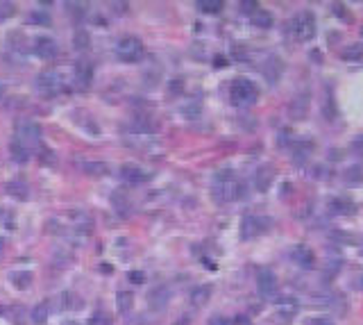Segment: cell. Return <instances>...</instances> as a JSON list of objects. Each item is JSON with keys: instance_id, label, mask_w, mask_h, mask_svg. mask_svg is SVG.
<instances>
[{"instance_id": "1", "label": "cell", "mask_w": 363, "mask_h": 325, "mask_svg": "<svg viewBox=\"0 0 363 325\" xmlns=\"http://www.w3.org/2000/svg\"><path fill=\"white\" fill-rule=\"evenodd\" d=\"M245 196V187L240 180L234 178L231 171H220L213 178V198L216 202H231V200H240Z\"/></svg>"}, {"instance_id": "2", "label": "cell", "mask_w": 363, "mask_h": 325, "mask_svg": "<svg viewBox=\"0 0 363 325\" xmlns=\"http://www.w3.org/2000/svg\"><path fill=\"white\" fill-rule=\"evenodd\" d=\"M229 98H231V105L236 107H250L257 102L259 98V89L252 80L248 78H236L229 87Z\"/></svg>"}, {"instance_id": "3", "label": "cell", "mask_w": 363, "mask_h": 325, "mask_svg": "<svg viewBox=\"0 0 363 325\" xmlns=\"http://www.w3.org/2000/svg\"><path fill=\"white\" fill-rule=\"evenodd\" d=\"M41 125L36 121H18L16 128H14V141L23 143L25 148H36L41 141Z\"/></svg>"}, {"instance_id": "4", "label": "cell", "mask_w": 363, "mask_h": 325, "mask_svg": "<svg viewBox=\"0 0 363 325\" xmlns=\"http://www.w3.org/2000/svg\"><path fill=\"white\" fill-rule=\"evenodd\" d=\"M34 84H36L41 96H48V98L62 93L64 87H66V84H64V75L54 69H48V71H43V73H39Z\"/></svg>"}, {"instance_id": "5", "label": "cell", "mask_w": 363, "mask_h": 325, "mask_svg": "<svg viewBox=\"0 0 363 325\" xmlns=\"http://www.w3.org/2000/svg\"><path fill=\"white\" fill-rule=\"evenodd\" d=\"M116 55L120 62H127V64H134V62L143 60L145 48L141 43V39L136 37H123L116 46Z\"/></svg>"}, {"instance_id": "6", "label": "cell", "mask_w": 363, "mask_h": 325, "mask_svg": "<svg viewBox=\"0 0 363 325\" xmlns=\"http://www.w3.org/2000/svg\"><path fill=\"white\" fill-rule=\"evenodd\" d=\"M290 28H293L295 39H299V41H311V39L316 37V30H318L316 16H313L311 12H302V14H297L293 19Z\"/></svg>"}, {"instance_id": "7", "label": "cell", "mask_w": 363, "mask_h": 325, "mask_svg": "<svg viewBox=\"0 0 363 325\" xmlns=\"http://www.w3.org/2000/svg\"><path fill=\"white\" fill-rule=\"evenodd\" d=\"M257 287L261 298H275L279 291V280L270 268H259L257 273Z\"/></svg>"}, {"instance_id": "8", "label": "cell", "mask_w": 363, "mask_h": 325, "mask_svg": "<svg viewBox=\"0 0 363 325\" xmlns=\"http://www.w3.org/2000/svg\"><path fill=\"white\" fill-rule=\"evenodd\" d=\"M270 225V221L268 219H261V216H245L243 221H240V237L243 239H254L259 237L261 232H266V228Z\"/></svg>"}, {"instance_id": "9", "label": "cell", "mask_w": 363, "mask_h": 325, "mask_svg": "<svg viewBox=\"0 0 363 325\" xmlns=\"http://www.w3.org/2000/svg\"><path fill=\"white\" fill-rule=\"evenodd\" d=\"M170 300V289L168 287H154L152 291L148 293V305L152 311H163Z\"/></svg>"}, {"instance_id": "10", "label": "cell", "mask_w": 363, "mask_h": 325, "mask_svg": "<svg viewBox=\"0 0 363 325\" xmlns=\"http://www.w3.org/2000/svg\"><path fill=\"white\" fill-rule=\"evenodd\" d=\"M59 48L57 43H54V39L50 37H36L34 41V55L41 57V60H52V57H57Z\"/></svg>"}, {"instance_id": "11", "label": "cell", "mask_w": 363, "mask_h": 325, "mask_svg": "<svg viewBox=\"0 0 363 325\" xmlns=\"http://www.w3.org/2000/svg\"><path fill=\"white\" fill-rule=\"evenodd\" d=\"M277 311H279L281 318L290 320L299 311V300L295 296H281L279 300H277Z\"/></svg>"}, {"instance_id": "12", "label": "cell", "mask_w": 363, "mask_h": 325, "mask_svg": "<svg viewBox=\"0 0 363 325\" xmlns=\"http://www.w3.org/2000/svg\"><path fill=\"white\" fill-rule=\"evenodd\" d=\"M309 102H311V98H309V93L304 91L302 96H295L293 100H290V107H288V114L293 121L297 119H304V116L309 114Z\"/></svg>"}, {"instance_id": "13", "label": "cell", "mask_w": 363, "mask_h": 325, "mask_svg": "<svg viewBox=\"0 0 363 325\" xmlns=\"http://www.w3.org/2000/svg\"><path fill=\"white\" fill-rule=\"evenodd\" d=\"M75 84L80 89H86L91 84V80H93V66L89 64V62H77L75 64Z\"/></svg>"}, {"instance_id": "14", "label": "cell", "mask_w": 363, "mask_h": 325, "mask_svg": "<svg viewBox=\"0 0 363 325\" xmlns=\"http://www.w3.org/2000/svg\"><path fill=\"white\" fill-rule=\"evenodd\" d=\"M293 261L299 266V268H313L316 257H313V250H309L307 246H295L293 248Z\"/></svg>"}, {"instance_id": "15", "label": "cell", "mask_w": 363, "mask_h": 325, "mask_svg": "<svg viewBox=\"0 0 363 325\" xmlns=\"http://www.w3.org/2000/svg\"><path fill=\"white\" fill-rule=\"evenodd\" d=\"M80 169L84 171L86 175H91V178H102V175L109 173V166L104 164V161L100 159H86V161H80Z\"/></svg>"}, {"instance_id": "16", "label": "cell", "mask_w": 363, "mask_h": 325, "mask_svg": "<svg viewBox=\"0 0 363 325\" xmlns=\"http://www.w3.org/2000/svg\"><path fill=\"white\" fill-rule=\"evenodd\" d=\"M120 178L125 180V182H130V184H141V182L148 180V173H143V171H141L139 166H134V164H125L120 169Z\"/></svg>"}, {"instance_id": "17", "label": "cell", "mask_w": 363, "mask_h": 325, "mask_svg": "<svg viewBox=\"0 0 363 325\" xmlns=\"http://www.w3.org/2000/svg\"><path fill=\"white\" fill-rule=\"evenodd\" d=\"M7 193L12 198H16V200L25 202L27 198H30V187H27L25 180H12V182H7Z\"/></svg>"}, {"instance_id": "18", "label": "cell", "mask_w": 363, "mask_h": 325, "mask_svg": "<svg viewBox=\"0 0 363 325\" xmlns=\"http://www.w3.org/2000/svg\"><path fill=\"white\" fill-rule=\"evenodd\" d=\"M272 175H275V171H272V166H261V169L257 171V175H254V187L259 189V191H266L268 187H270L272 182Z\"/></svg>"}, {"instance_id": "19", "label": "cell", "mask_w": 363, "mask_h": 325, "mask_svg": "<svg viewBox=\"0 0 363 325\" xmlns=\"http://www.w3.org/2000/svg\"><path fill=\"white\" fill-rule=\"evenodd\" d=\"M209 298H211V287H209V284H200V287H195L193 291H191V305L202 307L209 302Z\"/></svg>"}, {"instance_id": "20", "label": "cell", "mask_w": 363, "mask_h": 325, "mask_svg": "<svg viewBox=\"0 0 363 325\" xmlns=\"http://www.w3.org/2000/svg\"><path fill=\"white\" fill-rule=\"evenodd\" d=\"M354 209H356V207H354V202L347 200V198H334V200L329 202V211H331V214H352Z\"/></svg>"}, {"instance_id": "21", "label": "cell", "mask_w": 363, "mask_h": 325, "mask_svg": "<svg viewBox=\"0 0 363 325\" xmlns=\"http://www.w3.org/2000/svg\"><path fill=\"white\" fill-rule=\"evenodd\" d=\"M250 21H252V25L254 28H259V30L272 28V14L270 12H266V10H257L252 16H250Z\"/></svg>"}, {"instance_id": "22", "label": "cell", "mask_w": 363, "mask_h": 325, "mask_svg": "<svg viewBox=\"0 0 363 325\" xmlns=\"http://www.w3.org/2000/svg\"><path fill=\"white\" fill-rule=\"evenodd\" d=\"M127 130H130V132H139V134H152L154 130H157V125L148 119H134L127 125Z\"/></svg>"}, {"instance_id": "23", "label": "cell", "mask_w": 363, "mask_h": 325, "mask_svg": "<svg viewBox=\"0 0 363 325\" xmlns=\"http://www.w3.org/2000/svg\"><path fill=\"white\" fill-rule=\"evenodd\" d=\"M9 152H12V159H14V161H21V164H25V161L32 157V150H30V148H25L23 143H18V141H12V143H9Z\"/></svg>"}, {"instance_id": "24", "label": "cell", "mask_w": 363, "mask_h": 325, "mask_svg": "<svg viewBox=\"0 0 363 325\" xmlns=\"http://www.w3.org/2000/svg\"><path fill=\"white\" fill-rule=\"evenodd\" d=\"M111 205L116 207V211L120 216H127L130 214V209H132V205H130V200H127V196L125 193H120V191H113L111 193Z\"/></svg>"}, {"instance_id": "25", "label": "cell", "mask_w": 363, "mask_h": 325, "mask_svg": "<svg viewBox=\"0 0 363 325\" xmlns=\"http://www.w3.org/2000/svg\"><path fill=\"white\" fill-rule=\"evenodd\" d=\"M132 305H134V293L132 291H118L116 293V307L120 314H127V311L132 309Z\"/></svg>"}, {"instance_id": "26", "label": "cell", "mask_w": 363, "mask_h": 325, "mask_svg": "<svg viewBox=\"0 0 363 325\" xmlns=\"http://www.w3.org/2000/svg\"><path fill=\"white\" fill-rule=\"evenodd\" d=\"M198 10L202 12V14H220L222 12V0H200L198 3Z\"/></svg>"}, {"instance_id": "27", "label": "cell", "mask_w": 363, "mask_h": 325, "mask_svg": "<svg viewBox=\"0 0 363 325\" xmlns=\"http://www.w3.org/2000/svg\"><path fill=\"white\" fill-rule=\"evenodd\" d=\"M73 48H75V50H89L91 48V34L86 32V30H77V32L73 34Z\"/></svg>"}, {"instance_id": "28", "label": "cell", "mask_w": 363, "mask_h": 325, "mask_svg": "<svg viewBox=\"0 0 363 325\" xmlns=\"http://www.w3.org/2000/svg\"><path fill=\"white\" fill-rule=\"evenodd\" d=\"M345 184H347V187H358V184H363V169L361 166H352V169L345 171Z\"/></svg>"}, {"instance_id": "29", "label": "cell", "mask_w": 363, "mask_h": 325, "mask_svg": "<svg viewBox=\"0 0 363 325\" xmlns=\"http://www.w3.org/2000/svg\"><path fill=\"white\" fill-rule=\"evenodd\" d=\"M12 282H14V287L16 289H30L32 287V273L30 270H18V273H14L12 275Z\"/></svg>"}, {"instance_id": "30", "label": "cell", "mask_w": 363, "mask_h": 325, "mask_svg": "<svg viewBox=\"0 0 363 325\" xmlns=\"http://www.w3.org/2000/svg\"><path fill=\"white\" fill-rule=\"evenodd\" d=\"M48 316H50V305H48V302H39V305L32 309V320H34L36 325L45 323V320H48Z\"/></svg>"}, {"instance_id": "31", "label": "cell", "mask_w": 363, "mask_h": 325, "mask_svg": "<svg viewBox=\"0 0 363 325\" xmlns=\"http://www.w3.org/2000/svg\"><path fill=\"white\" fill-rule=\"evenodd\" d=\"M340 57L347 62H356L363 57V43H352V46H347L343 52H340Z\"/></svg>"}, {"instance_id": "32", "label": "cell", "mask_w": 363, "mask_h": 325, "mask_svg": "<svg viewBox=\"0 0 363 325\" xmlns=\"http://www.w3.org/2000/svg\"><path fill=\"white\" fill-rule=\"evenodd\" d=\"M59 302H64L62 309H80L82 307V300L77 293H62L59 296Z\"/></svg>"}, {"instance_id": "33", "label": "cell", "mask_w": 363, "mask_h": 325, "mask_svg": "<svg viewBox=\"0 0 363 325\" xmlns=\"http://www.w3.org/2000/svg\"><path fill=\"white\" fill-rule=\"evenodd\" d=\"M14 14H16V7L12 3H7V0H0V21L12 19Z\"/></svg>"}, {"instance_id": "34", "label": "cell", "mask_w": 363, "mask_h": 325, "mask_svg": "<svg viewBox=\"0 0 363 325\" xmlns=\"http://www.w3.org/2000/svg\"><path fill=\"white\" fill-rule=\"evenodd\" d=\"M309 150H311V143H309V141H299L297 143V150H295V161H297V164H302V161L307 159Z\"/></svg>"}, {"instance_id": "35", "label": "cell", "mask_w": 363, "mask_h": 325, "mask_svg": "<svg viewBox=\"0 0 363 325\" xmlns=\"http://www.w3.org/2000/svg\"><path fill=\"white\" fill-rule=\"evenodd\" d=\"M89 325H111V316H109L107 311H95V314L91 316Z\"/></svg>"}, {"instance_id": "36", "label": "cell", "mask_w": 363, "mask_h": 325, "mask_svg": "<svg viewBox=\"0 0 363 325\" xmlns=\"http://www.w3.org/2000/svg\"><path fill=\"white\" fill-rule=\"evenodd\" d=\"M66 10L73 12V14H71L73 19L80 21V19H84V10H86V7L84 5H77V3H66Z\"/></svg>"}, {"instance_id": "37", "label": "cell", "mask_w": 363, "mask_h": 325, "mask_svg": "<svg viewBox=\"0 0 363 325\" xmlns=\"http://www.w3.org/2000/svg\"><path fill=\"white\" fill-rule=\"evenodd\" d=\"M30 21H32V23H39V25H48L50 23V16L45 14V12H32Z\"/></svg>"}, {"instance_id": "38", "label": "cell", "mask_w": 363, "mask_h": 325, "mask_svg": "<svg viewBox=\"0 0 363 325\" xmlns=\"http://www.w3.org/2000/svg\"><path fill=\"white\" fill-rule=\"evenodd\" d=\"M257 10H259V5L254 3V0H245V3H240V12H243V14H248V16H252Z\"/></svg>"}, {"instance_id": "39", "label": "cell", "mask_w": 363, "mask_h": 325, "mask_svg": "<svg viewBox=\"0 0 363 325\" xmlns=\"http://www.w3.org/2000/svg\"><path fill=\"white\" fill-rule=\"evenodd\" d=\"M130 282L132 284H145V273H143V270H132V273H130Z\"/></svg>"}, {"instance_id": "40", "label": "cell", "mask_w": 363, "mask_h": 325, "mask_svg": "<svg viewBox=\"0 0 363 325\" xmlns=\"http://www.w3.org/2000/svg\"><path fill=\"white\" fill-rule=\"evenodd\" d=\"M41 157H43V164H54L57 161V157H54V152H50V150H41Z\"/></svg>"}, {"instance_id": "41", "label": "cell", "mask_w": 363, "mask_h": 325, "mask_svg": "<svg viewBox=\"0 0 363 325\" xmlns=\"http://www.w3.org/2000/svg\"><path fill=\"white\" fill-rule=\"evenodd\" d=\"M334 14H336V16H338V19H343V21H347V12H345V7H343V5H340V3H338V5H334Z\"/></svg>"}, {"instance_id": "42", "label": "cell", "mask_w": 363, "mask_h": 325, "mask_svg": "<svg viewBox=\"0 0 363 325\" xmlns=\"http://www.w3.org/2000/svg\"><path fill=\"white\" fill-rule=\"evenodd\" d=\"M182 91V80H172L170 82V93H179Z\"/></svg>"}, {"instance_id": "43", "label": "cell", "mask_w": 363, "mask_h": 325, "mask_svg": "<svg viewBox=\"0 0 363 325\" xmlns=\"http://www.w3.org/2000/svg\"><path fill=\"white\" fill-rule=\"evenodd\" d=\"M209 325H229V320L222 318V316H213L211 323H209Z\"/></svg>"}, {"instance_id": "44", "label": "cell", "mask_w": 363, "mask_h": 325, "mask_svg": "<svg viewBox=\"0 0 363 325\" xmlns=\"http://www.w3.org/2000/svg\"><path fill=\"white\" fill-rule=\"evenodd\" d=\"M313 325H334V323L327 320V318H320V320H313Z\"/></svg>"}, {"instance_id": "45", "label": "cell", "mask_w": 363, "mask_h": 325, "mask_svg": "<svg viewBox=\"0 0 363 325\" xmlns=\"http://www.w3.org/2000/svg\"><path fill=\"white\" fill-rule=\"evenodd\" d=\"M177 325H189V320H186V318H182V320H177Z\"/></svg>"}, {"instance_id": "46", "label": "cell", "mask_w": 363, "mask_h": 325, "mask_svg": "<svg viewBox=\"0 0 363 325\" xmlns=\"http://www.w3.org/2000/svg\"><path fill=\"white\" fill-rule=\"evenodd\" d=\"M64 325H82V323H77V320H73V323H64Z\"/></svg>"}, {"instance_id": "47", "label": "cell", "mask_w": 363, "mask_h": 325, "mask_svg": "<svg viewBox=\"0 0 363 325\" xmlns=\"http://www.w3.org/2000/svg\"><path fill=\"white\" fill-rule=\"evenodd\" d=\"M358 287H361V289H363V278H361V280H358Z\"/></svg>"}, {"instance_id": "48", "label": "cell", "mask_w": 363, "mask_h": 325, "mask_svg": "<svg viewBox=\"0 0 363 325\" xmlns=\"http://www.w3.org/2000/svg\"><path fill=\"white\" fill-rule=\"evenodd\" d=\"M361 34H363V25H361Z\"/></svg>"}, {"instance_id": "49", "label": "cell", "mask_w": 363, "mask_h": 325, "mask_svg": "<svg viewBox=\"0 0 363 325\" xmlns=\"http://www.w3.org/2000/svg\"><path fill=\"white\" fill-rule=\"evenodd\" d=\"M0 311H3V307H0Z\"/></svg>"}]
</instances>
